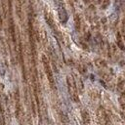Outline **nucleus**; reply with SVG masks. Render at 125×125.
Here are the masks:
<instances>
[{
	"instance_id": "obj_10",
	"label": "nucleus",
	"mask_w": 125,
	"mask_h": 125,
	"mask_svg": "<svg viewBox=\"0 0 125 125\" xmlns=\"http://www.w3.org/2000/svg\"><path fill=\"white\" fill-rule=\"evenodd\" d=\"M74 22H75L76 29L79 31L80 28H81V19H80V16L79 15H75V17H74Z\"/></svg>"
},
{
	"instance_id": "obj_7",
	"label": "nucleus",
	"mask_w": 125,
	"mask_h": 125,
	"mask_svg": "<svg viewBox=\"0 0 125 125\" xmlns=\"http://www.w3.org/2000/svg\"><path fill=\"white\" fill-rule=\"evenodd\" d=\"M81 116H82V121H83L84 125H90L91 119H90L89 112H88L86 109H83V110L81 111Z\"/></svg>"
},
{
	"instance_id": "obj_11",
	"label": "nucleus",
	"mask_w": 125,
	"mask_h": 125,
	"mask_svg": "<svg viewBox=\"0 0 125 125\" xmlns=\"http://www.w3.org/2000/svg\"><path fill=\"white\" fill-rule=\"evenodd\" d=\"M124 85H125V80L122 77H119L117 80V88L119 91H122L124 89Z\"/></svg>"
},
{
	"instance_id": "obj_5",
	"label": "nucleus",
	"mask_w": 125,
	"mask_h": 125,
	"mask_svg": "<svg viewBox=\"0 0 125 125\" xmlns=\"http://www.w3.org/2000/svg\"><path fill=\"white\" fill-rule=\"evenodd\" d=\"M58 13H59V19H60L61 22L62 23H65L66 21H67V14H66V11H65L64 7L62 4H60V6H59Z\"/></svg>"
},
{
	"instance_id": "obj_12",
	"label": "nucleus",
	"mask_w": 125,
	"mask_h": 125,
	"mask_svg": "<svg viewBox=\"0 0 125 125\" xmlns=\"http://www.w3.org/2000/svg\"><path fill=\"white\" fill-rule=\"evenodd\" d=\"M96 64L99 67H106V62L102 59H97L96 60Z\"/></svg>"
},
{
	"instance_id": "obj_13",
	"label": "nucleus",
	"mask_w": 125,
	"mask_h": 125,
	"mask_svg": "<svg viewBox=\"0 0 125 125\" xmlns=\"http://www.w3.org/2000/svg\"><path fill=\"white\" fill-rule=\"evenodd\" d=\"M1 26H2V21H1V18H0V28H1Z\"/></svg>"
},
{
	"instance_id": "obj_4",
	"label": "nucleus",
	"mask_w": 125,
	"mask_h": 125,
	"mask_svg": "<svg viewBox=\"0 0 125 125\" xmlns=\"http://www.w3.org/2000/svg\"><path fill=\"white\" fill-rule=\"evenodd\" d=\"M15 102H16V117L20 119V115L21 112V101H20V94H19V89H16L15 93Z\"/></svg>"
},
{
	"instance_id": "obj_6",
	"label": "nucleus",
	"mask_w": 125,
	"mask_h": 125,
	"mask_svg": "<svg viewBox=\"0 0 125 125\" xmlns=\"http://www.w3.org/2000/svg\"><path fill=\"white\" fill-rule=\"evenodd\" d=\"M45 19H46V21L48 22L49 26L52 29L56 30V25H55V21H54V19H53V15L51 13H49V12H46L45 13Z\"/></svg>"
},
{
	"instance_id": "obj_3",
	"label": "nucleus",
	"mask_w": 125,
	"mask_h": 125,
	"mask_svg": "<svg viewBox=\"0 0 125 125\" xmlns=\"http://www.w3.org/2000/svg\"><path fill=\"white\" fill-rule=\"evenodd\" d=\"M97 117L100 125H111L110 124V119L105 111V109L102 106L98 107L97 109Z\"/></svg>"
},
{
	"instance_id": "obj_9",
	"label": "nucleus",
	"mask_w": 125,
	"mask_h": 125,
	"mask_svg": "<svg viewBox=\"0 0 125 125\" xmlns=\"http://www.w3.org/2000/svg\"><path fill=\"white\" fill-rule=\"evenodd\" d=\"M10 32H11V36L13 39V42L16 44V34H15V25H14V21L13 19L11 18L10 20Z\"/></svg>"
},
{
	"instance_id": "obj_8",
	"label": "nucleus",
	"mask_w": 125,
	"mask_h": 125,
	"mask_svg": "<svg viewBox=\"0 0 125 125\" xmlns=\"http://www.w3.org/2000/svg\"><path fill=\"white\" fill-rule=\"evenodd\" d=\"M116 40H117V45H118V47H119L121 50L125 51V45H124V43H123L122 35H121L120 32H117V33H116Z\"/></svg>"
},
{
	"instance_id": "obj_2",
	"label": "nucleus",
	"mask_w": 125,
	"mask_h": 125,
	"mask_svg": "<svg viewBox=\"0 0 125 125\" xmlns=\"http://www.w3.org/2000/svg\"><path fill=\"white\" fill-rule=\"evenodd\" d=\"M42 62H43L44 70H45V73H46V75H47L49 84H50V86H51L52 89H55V88H56V84H55V79H54L53 71H52V69H51L49 61H48V59H47V57H46L45 55L42 56Z\"/></svg>"
},
{
	"instance_id": "obj_1",
	"label": "nucleus",
	"mask_w": 125,
	"mask_h": 125,
	"mask_svg": "<svg viewBox=\"0 0 125 125\" xmlns=\"http://www.w3.org/2000/svg\"><path fill=\"white\" fill-rule=\"evenodd\" d=\"M66 83H67V88H68V92H69L70 98L72 99L73 102L78 103L79 102L78 91H77V86H76V82H75L74 78L72 76L68 75L66 77Z\"/></svg>"
}]
</instances>
